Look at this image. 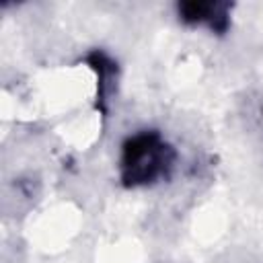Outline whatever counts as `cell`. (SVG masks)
I'll use <instances>...</instances> for the list:
<instances>
[{
  "mask_svg": "<svg viewBox=\"0 0 263 263\" xmlns=\"http://www.w3.org/2000/svg\"><path fill=\"white\" fill-rule=\"evenodd\" d=\"M173 146L158 132H138L129 136L121 150V181L125 187L152 185L168 175L175 164Z\"/></svg>",
  "mask_w": 263,
  "mask_h": 263,
  "instance_id": "cell-1",
  "label": "cell"
},
{
  "mask_svg": "<svg viewBox=\"0 0 263 263\" xmlns=\"http://www.w3.org/2000/svg\"><path fill=\"white\" fill-rule=\"evenodd\" d=\"M179 18L187 25L205 23L212 31L224 33L228 29V4L222 2H181Z\"/></svg>",
  "mask_w": 263,
  "mask_h": 263,
  "instance_id": "cell-2",
  "label": "cell"
}]
</instances>
